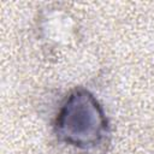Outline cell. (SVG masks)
Returning a JSON list of instances; mask_svg holds the SVG:
<instances>
[{
  "label": "cell",
  "instance_id": "obj_1",
  "mask_svg": "<svg viewBox=\"0 0 154 154\" xmlns=\"http://www.w3.org/2000/svg\"><path fill=\"white\" fill-rule=\"evenodd\" d=\"M106 126V120L96 100L87 91L73 93L61 108L57 128L59 135L78 147L94 146Z\"/></svg>",
  "mask_w": 154,
  "mask_h": 154
}]
</instances>
